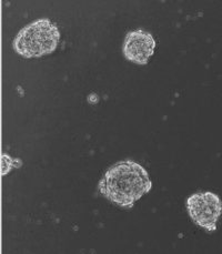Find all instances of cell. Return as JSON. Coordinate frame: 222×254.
<instances>
[{
  "mask_svg": "<svg viewBox=\"0 0 222 254\" xmlns=\"http://www.w3.org/2000/svg\"><path fill=\"white\" fill-rule=\"evenodd\" d=\"M188 213L193 222L208 232L217 230V222L222 213V202L214 192H198L188 197Z\"/></svg>",
  "mask_w": 222,
  "mask_h": 254,
  "instance_id": "3957f363",
  "label": "cell"
},
{
  "mask_svg": "<svg viewBox=\"0 0 222 254\" xmlns=\"http://www.w3.org/2000/svg\"><path fill=\"white\" fill-rule=\"evenodd\" d=\"M1 163H2V176L8 175L12 169L20 168L22 166V161L20 159L11 158L7 153H3L1 156Z\"/></svg>",
  "mask_w": 222,
  "mask_h": 254,
  "instance_id": "5b68a950",
  "label": "cell"
},
{
  "mask_svg": "<svg viewBox=\"0 0 222 254\" xmlns=\"http://www.w3.org/2000/svg\"><path fill=\"white\" fill-rule=\"evenodd\" d=\"M60 39L56 25L47 18H41L23 27L13 39L12 48L23 58H40L53 54Z\"/></svg>",
  "mask_w": 222,
  "mask_h": 254,
  "instance_id": "7a4b0ae2",
  "label": "cell"
},
{
  "mask_svg": "<svg viewBox=\"0 0 222 254\" xmlns=\"http://www.w3.org/2000/svg\"><path fill=\"white\" fill-rule=\"evenodd\" d=\"M152 183L146 169L132 160L111 166L99 182V191L122 208H132L136 201L151 190Z\"/></svg>",
  "mask_w": 222,
  "mask_h": 254,
  "instance_id": "6da1fadb",
  "label": "cell"
},
{
  "mask_svg": "<svg viewBox=\"0 0 222 254\" xmlns=\"http://www.w3.org/2000/svg\"><path fill=\"white\" fill-rule=\"evenodd\" d=\"M155 41L152 35L143 29L129 31L126 35L122 51L127 60L137 64H148L151 56L154 54Z\"/></svg>",
  "mask_w": 222,
  "mask_h": 254,
  "instance_id": "277c9868",
  "label": "cell"
}]
</instances>
